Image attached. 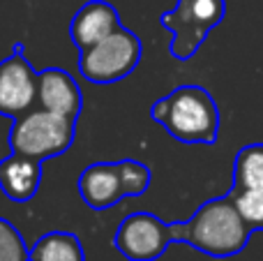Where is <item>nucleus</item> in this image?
I'll list each match as a JSON object with an SVG mask.
<instances>
[{"mask_svg":"<svg viewBox=\"0 0 263 261\" xmlns=\"http://www.w3.org/2000/svg\"><path fill=\"white\" fill-rule=\"evenodd\" d=\"M143 46L136 32L120 26L104 40L81 51L79 72L90 83H116L136 69Z\"/></svg>","mask_w":263,"mask_h":261,"instance_id":"nucleus-6","label":"nucleus"},{"mask_svg":"<svg viewBox=\"0 0 263 261\" xmlns=\"http://www.w3.org/2000/svg\"><path fill=\"white\" fill-rule=\"evenodd\" d=\"M173 243H185L215 259L240 254L250 243L252 229L242 222L231 194L210 199L185 222H173Z\"/></svg>","mask_w":263,"mask_h":261,"instance_id":"nucleus-1","label":"nucleus"},{"mask_svg":"<svg viewBox=\"0 0 263 261\" xmlns=\"http://www.w3.org/2000/svg\"><path fill=\"white\" fill-rule=\"evenodd\" d=\"M227 0H178L176 7L164 12L159 23L171 32L168 53L178 60H190L208 32L224 21Z\"/></svg>","mask_w":263,"mask_h":261,"instance_id":"nucleus-5","label":"nucleus"},{"mask_svg":"<svg viewBox=\"0 0 263 261\" xmlns=\"http://www.w3.org/2000/svg\"><path fill=\"white\" fill-rule=\"evenodd\" d=\"M233 188L263 192V143L240 148L233 164Z\"/></svg>","mask_w":263,"mask_h":261,"instance_id":"nucleus-13","label":"nucleus"},{"mask_svg":"<svg viewBox=\"0 0 263 261\" xmlns=\"http://www.w3.org/2000/svg\"><path fill=\"white\" fill-rule=\"evenodd\" d=\"M150 185V169L143 162H97L79 176V194L92 211L114 208L125 197H141Z\"/></svg>","mask_w":263,"mask_h":261,"instance_id":"nucleus-3","label":"nucleus"},{"mask_svg":"<svg viewBox=\"0 0 263 261\" xmlns=\"http://www.w3.org/2000/svg\"><path fill=\"white\" fill-rule=\"evenodd\" d=\"M37 102L42 109L60 114L67 118H79L83 97L72 74L60 67H49L37 72Z\"/></svg>","mask_w":263,"mask_h":261,"instance_id":"nucleus-9","label":"nucleus"},{"mask_svg":"<svg viewBox=\"0 0 263 261\" xmlns=\"http://www.w3.org/2000/svg\"><path fill=\"white\" fill-rule=\"evenodd\" d=\"M42 183V162L12 153L0 162V190L12 201H28Z\"/></svg>","mask_w":263,"mask_h":261,"instance_id":"nucleus-11","label":"nucleus"},{"mask_svg":"<svg viewBox=\"0 0 263 261\" xmlns=\"http://www.w3.org/2000/svg\"><path fill=\"white\" fill-rule=\"evenodd\" d=\"M28 250L16 227L0 217V261H28Z\"/></svg>","mask_w":263,"mask_h":261,"instance_id":"nucleus-15","label":"nucleus"},{"mask_svg":"<svg viewBox=\"0 0 263 261\" xmlns=\"http://www.w3.org/2000/svg\"><path fill=\"white\" fill-rule=\"evenodd\" d=\"M74 129H77L74 118L51 114L46 109H30L14 118L9 132V148L16 155L44 162L69 151V146L74 143Z\"/></svg>","mask_w":263,"mask_h":261,"instance_id":"nucleus-4","label":"nucleus"},{"mask_svg":"<svg viewBox=\"0 0 263 261\" xmlns=\"http://www.w3.org/2000/svg\"><path fill=\"white\" fill-rule=\"evenodd\" d=\"M233 206H236L238 215L242 217L247 227L252 231L263 229V192L259 190H236L233 188L231 192Z\"/></svg>","mask_w":263,"mask_h":261,"instance_id":"nucleus-14","label":"nucleus"},{"mask_svg":"<svg viewBox=\"0 0 263 261\" xmlns=\"http://www.w3.org/2000/svg\"><path fill=\"white\" fill-rule=\"evenodd\" d=\"M28 261H86V252L77 234L49 231L28 250Z\"/></svg>","mask_w":263,"mask_h":261,"instance_id":"nucleus-12","label":"nucleus"},{"mask_svg":"<svg viewBox=\"0 0 263 261\" xmlns=\"http://www.w3.org/2000/svg\"><path fill=\"white\" fill-rule=\"evenodd\" d=\"M118 28L120 16L114 5L106 0H90L74 14L69 23V37L79 46V51H86Z\"/></svg>","mask_w":263,"mask_h":261,"instance_id":"nucleus-10","label":"nucleus"},{"mask_svg":"<svg viewBox=\"0 0 263 261\" xmlns=\"http://www.w3.org/2000/svg\"><path fill=\"white\" fill-rule=\"evenodd\" d=\"M37 100V72L23 55V44H14L12 55L0 63V116L18 118Z\"/></svg>","mask_w":263,"mask_h":261,"instance_id":"nucleus-8","label":"nucleus"},{"mask_svg":"<svg viewBox=\"0 0 263 261\" xmlns=\"http://www.w3.org/2000/svg\"><path fill=\"white\" fill-rule=\"evenodd\" d=\"M150 118L182 143H215L219 134V109L203 86H178L157 100Z\"/></svg>","mask_w":263,"mask_h":261,"instance_id":"nucleus-2","label":"nucleus"},{"mask_svg":"<svg viewBox=\"0 0 263 261\" xmlns=\"http://www.w3.org/2000/svg\"><path fill=\"white\" fill-rule=\"evenodd\" d=\"M173 243V227L153 213H132L120 222L114 245L127 261H155Z\"/></svg>","mask_w":263,"mask_h":261,"instance_id":"nucleus-7","label":"nucleus"}]
</instances>
